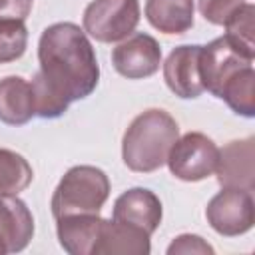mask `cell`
<instances>
[{
    "mask_svg": "<svg viewBox=\"0 0 255 255\" xmlns=\"http://www.w3.org/2000/svg\"><path fill=\"white\" fill-rule=\"evenodd\" d=\"M199 52L201 46H179L171 50L163 64V78L167 88L183 100L199 98L203 94L199 74Z\"/></svg>",
    "mask_w": 255,
    "mask_h": 255,
    "instance_id": "cell-10",
    "label": "cell"
},
{
    "mask_svg": "<svg viewBox=\"0 0 255 255\" xmlns=\"http://www.w3.org/2000/svg\"><path fill=\"white\" fill-rule=\"evenodd\" d=\"M219 98L235 114L251 118L255 114V72H253V66L241 68L237 74H233L225 82Z\"/></svg>",
    "mask_w": 255,
    "mask_h": 255,
    "instance_id": "cell-18",
    "label": "cell"
},
{
    "mask_svg": "<svg viewBox=\"0 0 255 255\" xmlns=\"http://www.w3.org/2000/svg\"><path fill=\"white\" fill-rule=\"evenodd\" d=\"M36 116L32 84L20 76L0 80V120L10 126L28 124Z\"/></svg>",
    "mask_w": 255,
    "mask_h": 255,
    "instance_id": "cell-16",
    "label": "cell"
},
{
    "mask_svg": "<svg viewBox=\"0 0 255 255\" xmlns=\"http://www.w3.org/2000/svg\"><path fill=\"white\" fill-rule=\"evenodd\" d=\"M137 24V0H94L84 10V32L104 44L128 38Z\"/></svg>",
    "mask_w": 255,
    "mask_h": 255,
    "instance_id": "cell-4",
    "label": "cell"
},
{
    "mask_svg": "<svg viewBox=\"0 0 255 255\" xmlns=\"http://www.w3.org/2000/svg\"><path fill=\"white\" fill-rule=\"evenodd\" d=\"M243 4L245 0H197L201 16L215 26H223Z\"/></svg>",
    "mask_w": 255,
    "mask_h": 255,
    "instance_id": "cell-21",
    "label": "cell"
},
{
    "mask_svg": "<svg viewBox=\"0 0 255 255\" xmlns=\"http://www.w3.org/2000/svg\"><path fill=\"white\" fill-rule=\"evenodd\" d=\"M149 237L135 225L104 219L92 255H147L151 251Z\"/></svg>",
    "mask_w": 255,
    "mask_h": 255,
    "instance_id": "cell-14",
    "label": "cell"
},
{
    "mask_svg": "<svg viewBox=\"0 0 255 255\" xmlns=\"http://www.w3.org/2000/svg\"><path fill=\"white\" fill-rule=\"evenodd\" d=\"M179 137L177 122L159 108H149L133 118L122 139V159L137 173L159 169Z\"/></svg>",
    "mask_w": 255,
    "mask_h": 255,
    "instance_id": "cell-2",
    "label": "cell"
},
{
    "mask_svg": "<svg viewBox=\"0 0 255 255\" xmlns=\"http://www.w3.org/2000/svg\"><path fill=\"white\" fill-rule=\"evenodd\" d=\"M32 0H0V64L24 56L28 46L26 18Z\"/></svg>",
    "mask_w": 255,
    "mask_h": 255,
    "instance_id": "cell-11",
    "label": "cell"
},
{
    "mask_svg": "<svg viewBox=\"0 0 255 255\" xmlns=\"http://www.w3.org/2000/svg\"><path fill=\"white\" fill-rule=\"evenodd\" d=\"M255 139L245 137L229 141L219 149L215 173L221 187H239L253 191L255 189Z\"/></svg>",
    "mask_w": 255,
    "mask_h": 255,
    "instance_id": "cell-9",
    "label": "cell"
},
{
    "mask_svg": "<svg viewBox=\"0 0 255 255\" xmlns=\"http://www.w3.org/2000/svg\"><path fill=\"white\" fill-rule=\"evenodd\" d=\"M253 18H255V6L253 4H243L223 26L227 30L225 40L243 56L251 58L255 56V46H253Z\"/></svg>",
    "mask_w": 255,
    "mask_h": 255,
    "instance_id": "cell-20",
    "label": "cell"
},
{
    "mask_svg": "<svg viewBox=\"0 0 255 255\" xmlns=\"http://www.w3.org/2000/svg\"><path fill=\"white\" fill-rule=\"evenodd\" d=\"M207 223L227 237L247 233L255 223L253 191L239 187H223L205 207Z\"/></svg>",
    "mask_w": 255,
    "mask_h": 255,
    "instance_id": "cell-6",
    "label": "cell"
},
{
    "mask_svg": "<svg viewBox=\"0 0 255 255\" xmlns=\"http://www.w3.org/2000/svg\"><path fill=\"white\" fill-rule=\"evenodd\" d=\"M112 64L116 72L128 80L149 78L159 70L161 48L153 36L145 32H135L114 48Z\"/></svg>",
    "mask_w": 255,
    "mask_h": 255,
    "instance_id": "cell-7",
    "label": "cell"
},
{
    "mask_svg": "<svg viewBox=\"0 0 255 255\" xmlns=\"http://www.w3.org/2000/svg\"><path fill=\"white\" fill-rule=\"evenodd\" d=\"M40 72L32 80L36 116L60 118L76 100L90 96L100 80L96 52L80 26L58 22L38 42Z\"/></svg>",
    "mask_w": 255,
    "mask_h": 255,
    "instance_id": "cell-1",
    "label": "cell"
},
{
    "mask_svg": "<svg viewBox=\"0 0 255 255\" xmlns=\"http://www.w3.org/2000/svg\"><path fill=\"white\" fill-rule=\"evenodd\" d=\"M2 253H6V251H4V247H2V245H0V255H2Z\"/></svg>",
    "mask_w": 255,
    "mask_h": 255,
    "instance_id": "cell-23",
    "label": "cell"
},
{
    "mask_svg": "<svg viewBox=\"0 0 255 255\" xmlns=\"http://www.w3.org/2000/svg\"><path fill=\"white\" fill-rule=\"evenodd\" d=\"M161 215L163 209L159 197L143 187L124 191L114 203V221L135 225L149 235L159 227Z\"/></svg>",
    "mask_w": 255,
    "mask_h": 255,
    "instance_id": "cell-12",
    "label": "cell"
},
{
    "mask_svg": "<svg viewBox=\"0 0 255 255\" xmlns=\"http://www.w3.org/2000/svg\"><path fill=\"white\" fill-rule=\"evenodd\" d=\"M110 195L108 175L94 165H76L64 173L52 195V215L98 213Z\"/></svg>",
    "mask_w": 255,
    "mask_h": 255,
    "instance_id": "cell-3",
    "label": "cell"
},
{
    "mask_svg": "<svg viewBox=\"0 0 255 255\" xmlns=\"http://www.w3.org/2000/svg\"><path fill=\"white\" fill-rule=\"evenodd\" d=\"M34 179L30 163L16 151L0 147V195H18Z\"/></svg>",
    "mask_w": 255,
    "mask_h": 255,
    "instance_id": "cell-19",
    "label": "cell"
},
{
    "mask_svg": "<svg viewBox=\"0 0 255 255\" xmlns=\"http://www.w3.org/2000/svg\"><path fill=\"white\" fill-rule=\"evenodd\" d=\"M167 253L169 255H175V253H199V255H211L213 253V247L201 239L199 235H191V233H185V235H179L171 241V245L167 247Z\"/></svg>",
    "mask_w": 255,
    "mask_h": 255,
    "instance_id": "cell-22",
    "label": "cell"
},
{
    "mask_svg": "<svg viewBox=\"0 0 255 255\" xmlns=\"http://www.w3.org/2000/svg\"><path fill=\"white\" fill-rule=\"evenodd\" d=\"M34 235V217L28 205L14 195H0V245L6 253L22 251Z\"/></svg>",
    "mask_w": 255,
    "mask_h": 255,
    "instance_id": "cell-13",
    "label": "cell"
},
{
    "mask_svg": "<svg viewBox=\"0 0 255 255\" xmlns=\"http://www.w3.org/2000/svg\"><path fill=\"white\" fill-rule=\"evenodd\" d=\"M253 66V60L237 52L225 36L209 42L207 46H201L199 52V74L203 90L211 92L215 98H219L225 82L237 74L241 68Z\"/></svg>",
    "mask_w": 255,
    "mask_h": 255,
    "instance_id": "cell-8",
    "label": "cell"
},
{
    "mask_svg": "<svg viewBox=\"0 0 255 255\" xmlns=\"http://www.w3.org/2000/svg\"><path fill=\"white\" fill-rule=\"evenodd\" d=\"M193 0H147L145 18L163 34H185L193 26Z\"/></svg>",
    "mask_w": 255,
    "mask_h": 255,
    "instance_id": "cell-17",
    "label": "cell"
},
{
    "mask_svg": "<svg viewBox=\"0 0 255 255\" xmlns=\"http://www.w3.org/2000/svg\"><path fill=\"white\" fill-rule=\"evenodd\" d=\"M219 149L211 137L201 131H189L177 137L169 149V171L181 181H201L215 173Z\"/></svg>",
    "mask_w": 255,
    "mask_h": 255,
    "instance_id": "cell-5",
    "label": "cell"
},
{
    "mask_svg": "<svg viewBox=\"0 0 255 255\" xmlns=\"http://www.w3.org/2000/svg\"><path fill=\"white\" fill-rule=\"evenodd\" d=\"M60 245L70 255H92L102 229L98 213H68L56 219Z\"/></svg>",
    "mask_w": 255,
    "mask_h": 255,
    "instance_id": "cell-15",
    "label": "cell"
}]
</instances>
